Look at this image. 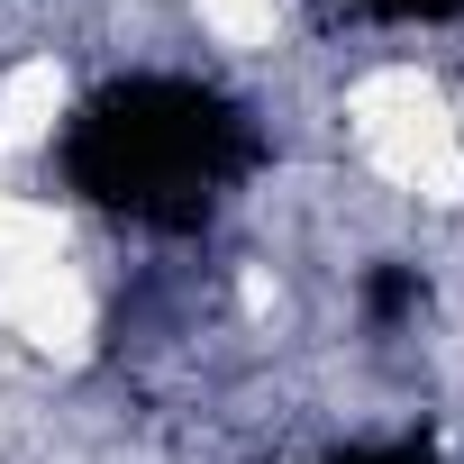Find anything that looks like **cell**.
<instances>
[{"label": "cell", "instance_id": "2", "mask_svg": "<svg viewBox=\"0 0 464 464\" xmlns=\"http://www.w3.org/2000/svg\"><path fill=\"white\" fill-rule=\"evenodd\" d=\"M0 328L28 337L37 355H82L92 346V292L73 265H28V274H0Z\"/></svg>", "mask_w": 464, "mask_h": 464}, {"label": "cell", "instance_id": "4", "mask_svg": "<svg viewBox=\"0 0 464 464\" xmlns=\"http://www.w3.org/2000/svg\"><path fill=\"white\" fill-rule=\"evenodd\" d=\"M73 246V218L55 200H28L10 191V209H0V274H28V265H64Z\"/></svg>", "mask_w": 464, "mask_h": 464}, {"label": "cell", "instance_id": "6", "mask_svg": "<svg viewBox=\"0 0 464 464\" xmlns=\"http://www.w3.org/2000/svg\"><path fill=\"white\" fill-rule=\"evenodd\" d=\"M0 209H10V182H0Z\"/></svg>", "mask_w": 464, "mask_h": 464}, {"label": "cell", "instance_id": "1", "mask_svg": "<svg viewBox=\"0 0 464 464\" xmlns=\"http://www.w3.org/2000/svg\"><path fill=\"white\" fill-rule=\"evenodd\" d=\"M346 137L355 155L392 182V191H419L437 209H464V119L446 110V92L419 73V64H382L346 92Z\"/></svg>", "mask_w": 464, "mask_h": 464}, {"label": "cell", "instance_id": "3", "mask_svg": "<svg viewBox=\"0 0 464 464\" xmlns=\"http://www.w3.org/2000/svg\"><path fill=\"white\" fill-rule=\"evenodd\" d=\"M64 101H73L64 55H19L10 73H0V155H10V146H37V137H55Z\"/></svg>", "mask_w": 464, "mask_h": 464}, {"label": "cell", "instance_id": "5", "mask_svg": "<svg viewBox=\"0 0 464 464\" xmlns=\"http://www.w3.org/2000/svg\"><path fill=\"white\" fill-rule=\"evenodd\" d=\"M191 10H200V28L218 46H237V55L274 46V28H283V0H191Z\"/></svg>", "mask_w": 464, "mask_h": 464}]
</instances>
